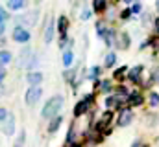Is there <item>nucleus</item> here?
I'll return each mask as SVG.
<instances>
[{
	"label": "nucleus",
	"mask_w": 159,
	"mask_h": 147,
	"mask_svg": "<svg viewBox=\"0 0 159 147\" xmlns=\"http://www.w3.org/2000/svg\"><path fill=\"white\" fill-rule=\"evenodd\" d=\"M63 105H65V98H63L61 94H56V96H52V98H48V99L44 101V107L41 110V116H43L44 120H52L54 116L61 114Z\"/></svg>",
	"instance_id": "nucleus-1"
},
{
	"label": "nucleus",
	"mask_w": 159,
	"mask_h": 147,
	"mask_svg": "<svg viewBox=\"0 0 159 147\" xmlns=\"http://www.w3.org/2000/svg\"><path fill=\"white\" fill-rule=\"evenodd\" d=\"M41 98H43V88L41 86H28V90L24 94V103L28 107H34L41 101Z\"/></svg>",
	"instance_id": "nucleus-2"
},
{
	"label": "nucleus",
	"mask_w": 159,
	"mask_h": 147,
	"mask_svg": "<svg viewBox=\"0 0 159 147\" xmlns=\"http://www.w3.org/2000/svg\"><path fill=\"white\" fill-rule=\"evenodd\" d=\"M93 94H87L83 99H80L78 103L74 105V110H72V114H74V118H81L85 112H89V105L93 103Z\"/></svg>",
	"instance_id": "nucleus-3"
},
{
	"label": "nucleus",
	"mask_w": 159,
	"mask_h": 147,
	"mask_svg": "<svg viewBox=\"0 0 159 147\" xmlns=\"http://www.w3.org/2000/svg\"><path fill=\"white\" fill-rule=\"evenodd\" d=\"M11 37H13V40H15V42H19V44H26V42H30L32 33H30V30H26L24 26H15Z\"/></svg>",
	"instance_id": "nucleus-4"
},
{
	"label": "nucleus",
	"mask_w": 159,
	"mask_h": 147,
	"mask_svg": "<svg viewBox=\"0 0 159 147\" xmlns=\"http://www.w3.org/2000/svg\"><path fill=\"white\" fill-rule=\"evenodd\" d=\"M2 123H4V127H2L4 134H6V136H13V134H15V123H17L15 114H13V112H9V116H7Z\"/></svg>",
	"instance_id": "nucleus-5"
},
{
	"label": "nucleus",
	"mask_w": 159,
	"mask_h": 147,
	"mask_svg": "<svg viewBox=\"0 0 159 147\" xmlns=\"http://www.w3.org/2000/svg\"><path fill=\"white\" fill-rule=\"evenodd\" d=\"M54 33H56V24L52 19H48V22L44 24V30H43V40L44 44H50L54 40Z\"/></svg>",
	"instance_id": "nucleus-6"
},
{
	"label": "nucleus",
	"mask_w": 159,
	"mask_h": 147,
	"mask_svg": "<svg viewBox=\"0 0 159 147\" xmlns=\"http://www.w3.org/2000/svg\"><path fill=\"white\" fill-rule=\"evenodd\" d=\"M43 79H44V75L39 70H28V74H26V83L30 86H41Z\"/></svg>",
	"instance_id": "nucleus-7"
},
{
	"label": "nucleus",
	"mask_w": 159,
	"mask_h": 147,
	"mask_svg": "<svg viewBox=\"0 0 159 147\" xmlns=\"http://www.w3.org/2000/svg\"><path fill=\"white\" fill-rule=\"evenodd\" d=\"M131 121H133V112H131V109H122L120 110L117 125H119V127H128Z\"/></svg>",
	"instance_id": "nucleus-8"
},
{
	"label": "nucleus",
	"mask_w": 159,
	"mask_h": 147,
	"mask_svg": "<svg viewBox=\"0 0 159 147\" xmlns=\"http://www.w3.org/2000/svg\"><path fill=\"white\" fill-rule=\"evenodd\" d=\"M48 121H50V123H48L46 131H48L50 134H54V132L59 131V127H61V123H63V114H57V116H54V118L48 120Z\"/></svg>",
	"instance_id": "nucleus-9"
},
{
	"label": "nucleus",
	"mask_w": 159,
	"mask_h": 147,
	"mask_svg": "<svg viewBox=\"0 0 159 147\" xmlns=\"http://www.w3.org/2000/svg\"><path fill=\"white\" fill-rule=\"evenodd\" d=\"M143 72H144V66H133L131 70H129V74H128V77H129V81L131 83H139L141 81V75H143Z\"/></svg>",
	"instance_id": "nucleus-10"
},
{
	"label": "nucleus",
	"mask_w": 159,
	"mask_h": 147,
	"mask_svg": "<svg viewBox=\"0 0 159 147\" xmlns=\"http://www.w3.org/2000/svg\"><path fill=\"white\" fill-rule=\"evenodd\" d=\"M26 4H28V0H7V7L11 11H20L26 7Z\"/></svg>",
	"instance_id": "nucleus-11"
},
{
	"label": "nucleus",
	"mask_w": 159,
	"mask_h": 147,
	"mask_svg": "<svg viewBox=\"0 0 159 147\" xmlns=\"http://www.w3.org/2000/svg\"><path fill=\"white\" fill-rule=\"evenodd\" d=\"M61 61H63V66H65V68H70L72 63H74V52H72V50H65Z\"/></svg>",
	"instance_id": "nucleus-12"
},
{
	"label": "nucleus",
	"mask_w": 159,
	"mask_h": 147,
	"mask_svg": "<svg viewBox=\"0 0 159 147\" xmlns=\"http://www.w3.org/2000/svg\"><path fill=\"white\" fill-rule=\"evenodd\" d=\"M13 61V53L9 50H0V66H6Z\"/></svg>",
	"instance_id": "nucleus-13"
},
{
	"label": "nucleus",
	"mask_w": 159,
	"mask_h": 147,
	"mask_svg": "<svg viewBox=\"0 0 159 147\" xmlns=\"http://www.w3.org/2000/svg\"><path fill=\"white\" fill-rule=\"evenodd\" d=\"M57 30H59V35H67V30H69V20H67V17H59V20H57Z\"/></svg>",
	"instance_id": "nucleus-14"
},
{
	"label": "nucleus",
	"mask_w": 159,
	"mask_h": 147,
	"mask_svg": "<svg viewBox=\"0 0 159 147\" xmlns=\"http://www.w3.org/2000/svg\"><path fill=\"white\" fill-rule=\"evenodd\" d=\"M128 103H129L131 107H139V105L143 103V96H141L139 92H133V94L128 96Z\"/></svg>",
	"instance_id": "nucleus-15"
},
{
	"label": "nucleus",
	"mask_w": 159,
	"mask_h": 147,
	"mask_svg": "<svg viewBox=\"0 0 159 147\" xmlns=\"http://www.w3.org/2000/svg\"><path fill=\"white\" fill-rule=\"evenodd\" d=\"M115 46H119L120 50L129 48V35H128V33H120V39L115 42Z\"/></svg>",
	"instance_id": "nucleus-16"
},
{
	"label": "nucleus",
	"mask_w": 159,
	"mask_h": 147,
	"mask_svg": "<svg viewBox=\"0 0 159 147\" xmlns=\"http://www.w3.org/2000/svg\"><path fill=\"white\" fill-rule=\"evenodd\" d=\"M115 63H117V53L109 52V53L106 55V59H104V68H113Z\"/></svg>",
	"instance_id": "nucleus-17"
},
{
	"label": "nucleus",
	"mask_w": 159,
	"mask_h": 147,
	"mask_svg": "<svg viewBox=\"0 0 159 147\" xmlns=\"http://www.w3.org/2000/svg\"><path fill=\"white\" fill-rule=\"evenodd\" d=\"M24 145H26V131H24V129H20L19 136L15 138V144H13V147H24Z\"/></svg>",
	"instance_id": "nucleus-18"
},
{
	"label": "nucleus",
	"mask_w": 159,
	"mask_h": 147,
	"mask_svg": "<svg viewBox=\"0 0 159 147\" xmlns=\"http://www.w3.org/2000/svg\"><path fill=\"white\" fill-rule=\"evenodd\" d=\"M37 17H39V11L35 9V11H32V13H28L26 17H20V19H22L24 22H28V24L32 26V24H35V20H37Z\"/></svg>",
	"instance_id": "nucleus-19"
},
{
	"label": "nucleus",
	"mask_w": 159,
	"mask_h": 147,
	"mask_svg": "<svg viewBox=\"0 0 159 147\" xmlns=\"http://www.w3.org/2000/svg\"><path fill=\"white\" fill-rule=\"evenodd\" d=\"M104 42H106V46H113L117 40H115V32L113 30H107V33L104 37Z\"/></svg>",
	"instance_id": "nucleus-20"
},
{
	"label": "nucleus",
	"mask_w": 159,
	"mask_h": 147,
	"mask_svg": "<svg viewBox=\"0 0 159 147\" xmlns=\"http://www.w3.org/2000/svg\"><path fill=\"white\" fill-rule=\"evenodd\" d=\"M96 85L100 86V90H102V92H111V88H113L111 81H107V79H104V81H96Z\"/></svg>",
	"instance_id": "nucleus-21"
},
{
	"label": "nucleus",
	"mask_w": 159,
	"mask_h": 147,
	"mask_svg": "<svg viewBox=\"0 0 159 147\" xmlns=\"http://www.w3.org/2000/svg\"><path fill=\"white\" fill-rule=\"evenodd\" d=\"M100 72H102L100 66H91V70H89V74H87V77H89L91 81H96L98 75H100Z\"/></svg>",
	"instance_id": "nucleus-22"
},
{
	"label": "nucleus",
	"mask_w": 159,
	"mask_h": 147,
	"mask_svg": "<svg viewBox=\"0 0 159 147\" xmlns=\"http://www.w3.org/2000/svg\"><path fill=\"white\" fill-rule=\"evenodd\" d=\"M93 9L96 13H104L106 11V0H94L93 2Z\"/></svg>",
	"instance_id": "nucleus-23"
},
{
	"label": "nucleus",
	"mask_w": 159,
	"mask_h": 147,
	"mask_svg": "<svg viewBox=\"0 0 159 147\" xmlns=\"http://www.w3.org/2000/svg\"><path fill=\"white\" fill-rule=\"evenodd\" d=\"M67 46H72V40L69 39L67 35H59V48H67Z\"/></svg>",
	"instance_id": "nucleus-24"
},
{
	"label": "nucleus",
	"mask_w": 159,
	"mask_h": 147,
	"mask_svg": "<svg viewBox=\"0 0 159 147\" xmlns=\"http://www.w3.org/2000/svg\"><path fill=\"white\" fill-rule=\"evenodd\" d=\"M96 32H98V37H100V39H104L106 33H107V30L104 28V24H102V22H96Z\"/></svg>",
	"instance_id": "nucleus-25"
},
{
	"label": "nucleus",
	"mask_w": 159,
	"mask_h": 147,
	"mask_svg": "<svg viewBox=\"0 0 159 147\" xmlns=\"http://www.w3.org/2000/svg\"><path fill=\"white\" fill-rule=\"evenodd\" d=\"M128 72V66H120L119 70H115V74H113V77L115 79H122L124 77V74Z\"/></svg>",
	"instance_id": "nucleus-26"
},
{
	"label": "nucleus",
	"mask_w": 159,
	"mask_h": 147,
	"mask_svg": "<svg viewBox=\"0 0 159 147\" xmlns=\"http://www.w3.org/2000/svg\"><path fill=\"white\" fill-rule=\"evenodd\" d=\"M91 17H93V11H91L89 7H83V11H81V15H80V19H81V20H89Z\"/></svg>",
	"instance_id": "nucleus-27"
},
{
	"label": "nucleus",
	"mask_w": 159,
	"mask_h": 147,
	"mask_svg": "<svg viewBox=\"0 0 159 147\" xmlns=\"http://www.w3.org/2000/svg\"><path fill=\"white\" fill-rule=\"evenodd\" d=\"M150 105H152V107H157L159 105V94H156V92L150 94Z\"/></svg>",
	"instance_id": "nucleus-28"
},
{
	"label": "nucleus",
	"mask_w": 159,
	"mask_h": 147,
	"mask_svg": "<svg viewBox=\"0 0 159 147\" xmlns=\"http://www.w3.org/2000/svg\"><path fill=\"white\" fill-rule=\"evenodd\" d=\"M7 19H9V13H7L4 7H0V22H6Z\"/></svg>",
	"instance_id": "nucleus-29"
},
{
	"label": "nucleus",
	"mask_w": 159,
	"mask_h": 147,
	"mask_svg": "<svg viewBox=\"0 0 159 147\" xmlns=\"http://www.w3.org/2000/svg\"><path fill=\"white\" fill-rule=\"evenodd\" d=\"M7 116H9V110L4 109V107H0V123H2V121L7 118Z\"/></svg>",
	"instance_id": "nucleus-30"
},
{
	"label": "nucleus",
	"mask_w": 159,
	"mask_h": 147,
	"mask_svg": "<svg viewBox=\"0 0 159 147\" xmlns=\"http://www.w3.org/2000/svg\"><path fill=\"white\" fill-rule=\"evenodd\" d=\"M129 9H131V13H135V15H137V13H141V9H143V6H141L139 2H135V4H133V6H131Z\"/></svg>",
	"instance_id": "nucleus-31"
},
{
	"label": "nucleus",
	"mask_w": 159,
	"mask_h": 147,
	"mask_svg": "<svg viewBox=\"0 0 159 147\" xmlns=\"http://www.w3.org/2000/svg\"><path fill=\"white\" fill-rule=\"evenodd\" d=\"M6 75H7V72H6V68H4V66H0V85L4 83V79H6Z\"/></svg>",
	"instance_id": "nucleus-32"
},
{
	"label": "nucleus",
	"mask_w": 159,
	"mask_h": 147,
	"mask_svg": "<svg viewBox=\"0 0 159 147\" xmlns=\"http://www.w3.org/2000/svg\"><path fill=\"white\" fill-rule=\"evenodd\" d=\"M152 79H154L156 83H159V68H154V72H152Z\"/></svg>",
	"instance_id": "nucleus-33"
},
{
	"label": "nucleus",
	"mask_w": 159,
	"mask_h": 147,
	"mask_svg": "<svg viewBox=\"0 0 159 147\" xmlns=\"http://www.w3.org/2000/svg\"><path fill=\"white\" fill-rule=\"evenodd\" d=\"M129 15H133V13H131V9H126V11H122V15H120V17L126 20V19H129Z\"/></svg>",
	"instance_id": "nucleus-34"
},
{
	"label": "nucleus",
	"mask_w": 159,
	"mask_h": 147,
	"mask_svg": "<svg viewBox=\"0 0 159 147\" xmlns=\"http://www.w3.org/2000/svg\"><path fill=\"white\" fill-rule=\"evenodd\" d=\"M65 147H81V144H80V142H67Z\"/></svg>",
	"instance_id": "nucleus-35"
},
{
	"label": "nucleus",
	"mask_w": 159,
	"mask_h": 147,
	"mask_svg": "<svg viewBox=\"0 0 159 147\" xmlns=\"http://www.w3.org/2000/svg\"><path fill=\"white\" fill-rule=\"evenodd\" d=\"M4 32H6V22H0V37H4Z\"/></svg>",
	"instance_id": "nucleus-36"
},
{
	"label": "nucleus",
	"mask_w": 159,
	"mask_h": 147,
	"mask_svg": "<svg viewBox=\"0 0 159 147\" xmlns=\"http://www.w3.org/2000/svg\"><path fill=\"white\" fill-rule=\"evenodd\" d=\"M2 94H4V86L0 85V96H2Z\"/></svg>",
	"instance_id": "nucleus-37"
},
{
	"label": "nucleus",
	"mask_w": 159,
	"mask_h": 147,
	"mask_svg": "<svg viewBox=\"0 0 159 147\" xmlns=\"http://www.w3.org/2000/svg\"><path fill=\"white\" fill-rule=\"evenodd\" d=\"M41 2H43V0H35V4H41Z\"/></svg>",
	"instance_id": "nucleus-38"
},
{
	"label": "nucleus",
	"mask_w": 159,
	"mask_h": 147,
	"mask_svg": "<svg viewBox=\"0 0 159 147\" xmlns=\"http://www.w3.org/2000/svg\"><path fill=\"white\" fill-rule=\"evenodd\" d=\"M156 6H157V9H159V0H157V2H156Z\"/></svg>",
	"instance_id": "nucleus-39"
},
{
	"label": "nucleus",
	"mask_w": 159,
	"mask_h": 147,
	"mask_svg": "<svg viewBox=\"0 0 159 147\" xmlns=\"http://www.w3.org/2000/svg\"><path fill=\"white\" fill-rule=\"evenodd\" d=\"M124 2H128V4H129V2H131V0H124Z\"/></svg>",
	"instance_id": "nucleus-40"
}]
</instances>
